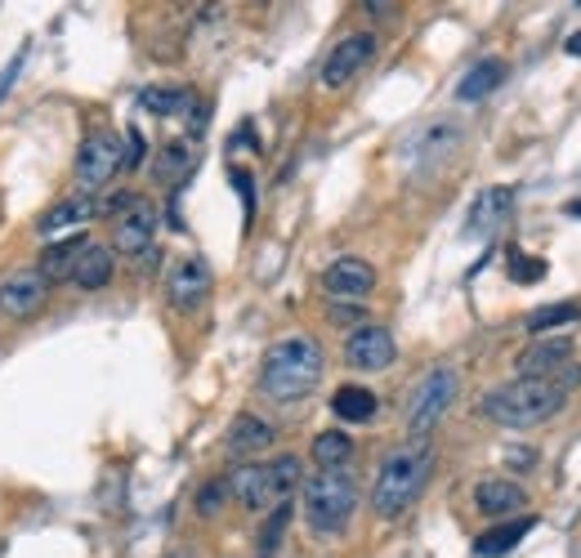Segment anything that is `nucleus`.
Instances as JSON below:
<instances>
[{"label": "nucleus", "mask_w": 581, "mask_h": 558, "mask_svg": "<svg viewBox=\"0 0 581 558\" xmlns=\"http://www.w3.org/2000/svg\"><path fill=\"white\" fill-rule=\"evenodd\" d=\"M577 317H581L577 304H550V308H537V313L528 317V330H532V335H546V330H554V326H572Z\"/></svg>", "instance_id": "nucleus-28"}, {"label": "nucleus", "mask_w": 581, "mask_h": 558, "mask_svg": "<svg viewBox=\"0 0 581 558\" xmlns=\"http://www.w3.org/2000/svg\"><path fill=\"white\" fill-rule=\"evenodd\" d=\"M376 393L372 389H363V385H340L335 389V398H331V411L340 415V420H349V424H367V420H376Z\"/></svg>", "instance_id": "nucleus-23"}, {"label": "nucleus", "mask_w": 581, "mask_h": 558, "mask_svg": "<svg viewBox=\"0 0 581 558\" xmlns=\"http://www.w3.org/2000/svg\"><path fill=\"white\" fill-rule=\"evenodd\" d=\"M206 295H210V264H206L201 255L179 260V264L170 269V277H166V299H170L179 313H193V308L206 304Z\"/></svg>", "instance_id": "nucleus-10"}, {"label": "nucleus", "mask_w": 581, "mask_h": 558, "mask_svg": "<svg viewBox=\"0 0 581 558\" xmlns=\"http://www.w3.org/2000/svg\"><path fill=\"white\" fill-rule=\"evenodd\" d=\"M475 505H479V514H488V518H506V514H519V509L528 505V496H523V487L510 483V478H484V483L475 487Z\"/></svg>", "instance_id": "nucleus-18"}, {"label": "nucleus", "mask_w": 581, "mask_h": 558, "mask_svg": "<svg viewBox=\"0 0 581 558\" xmlns=\"http://www.w3.org/2000/svg\"><path fill=\"white\" fill-rule=\"evenodd\" d=\"M126 166V152H122V139L112 130H94L81 148H76V183L90 192V188H103L116 170Z\"/></svg>", "instance_id": "nucleus-6"}, {"label": "nucleus", "mask_w": 581, "mask_h": 558, "mask_svg": "<svg viewBox=\"0 0 581 558\" xmlns=\"http://www.w3.org/2000/svg\"><path fill=\"white\" fill-rule=\"evenodd\" d=\"M568 214H577V219H581V201H572V206H568Z\"/></svg>", "instance_id": "nucleus-36"}, {"label": "nucleus", "mask_w": 581, "mask_h": 558, "mask_svg": "<svg viewBox=\"0 0 581 558\" xmlns=\"http://www.w3.org/2000/svg\"><path fill=\"white\" fill-rule=\"evenodd\" d=\"M228 179H232V188L242 192V206H247V219H251V214H256V179H251L247 170H238V166L228 170Z\"/></svg>", "instance_id": "nucleus-33"}, {"label": "nucleus", "mask_w": 581, "mask_h": 558, "mask_svg": "<svg viewBox=\"0 0 581 558\" xmlns=\"http://www.w3.org/2000/svg\"><path fill=\"white\" fill-rule=\"evenodd\" d=\"M532 523H537V518H528V514H519V518H510V523H497L492 531H484V536L475 540V554H479V558H506V554L532 531Z\"/></svg>", "instance_id": "nucleus-21"}, {"label": "nucleus", "mask_w": 581, "mask_h": 558, "mask_svg": "<svg viewBox=\"0 0 581 558\" xmlns=\"http://www.w3.org/2000/svg\"><path fill=\"white\" fill-rule=\"evenodd\" d=\"M563 50H568V54H572V59H581V32H572V36H568V41H563Z\"/></svg>", "instance_id": "nucleus-35"}, {"label": "nucleus", "mask_w": 581, "mask_h": 558, "mask_svg": "<svg viewBox=\"0 0 581 558\" xmlns=\"http://www.w3.org/2000/svg\"><path fill=\"white\" fill-rule=\"evenodd\" d=\"M90 242H85V233H72L68 242H50L45 246V255H41V277L54 286V282H63V277H72V269H76V260H81V251H85Z\"/></svg>", "instance_id": "nucleus-22"}, {"label": "nucleus", "mask_w": 581, "mask_h": 558, "mask_svg": "<svg viewBox=\"0 0 581 558\" xmlns=\"http://www.w3.org/2000/svg\"><path fill=\"white\" fill-rule=\"evenodd\" d=\"M568 358H572V335H541V340H532V345L519 354L515 371H519L523 380H554Z\"/></svg>", "instance_id": "nucleus-11"}, {"label": "nucleus", "mask_w": 581, "mask_h": 558, "mask_svg": "<svg viewBox=\"0 0 581 558\" xmlns=\"http://www.w3.org/2000/svg\"><path fill=\"white\" fill-rule=\"evenodd\" d=\"M98 214V197L94 192H72V197H63V201H54L45 214H41V238H59V233H68V229H85V223Z\"/></svg>", "instance_id": "nucleus-14"}, {"label": "nucleus", "mask_w": 581, "mask_h": 558, "mask_svg": "<svg viewBox=\"0 0 581 558\" xmlns=\"http://www.w3.org/2000/svg\"><path fill=\"white\" fill-rule=\"evenodd\" d=\"M510 277H515V282H528V286H537V282L546 277V260H537V255H523V251H510Z\"/></svg>", "instance_id": "nucleus-31"}, {"label": "nucleus", "mask_w": 581, "mask_h": 558, "mask_svg": "<svg viewBox=\"0 0 581 558\" xmlns=\"http://www.w3.org/2000/svg\"><path fill=\"white\" fill-rule=\"evenodd\" d=\"M278 433H273V424L269 420H260V415H251V411H242L238 420L228 424V452L232 456H256V452H264V446L273 442Z\"/></svg>", "instance_id": "nucleus-19"}, {"label": "nucleus", "mask_w": 581, "mask_h": 558, "mask_svg": "<svg viewBox=\"0 0 581 558\" xmlns=\"http://www.w3.org/2000/svg\"><path fill=\"white\" fill-rule=\"evenodd\" d=\"M139 107L144 112H157V117H175V112L193 107V90L188 85H148L139 94Z\"/></svg>", "instance_id": "nucleus-26"}, {"label": "nucleus", "mask_w": 581, "mask_h": 558, "mask_svg": "<svg viewBox=\"0 0 581 558\" xmlns=\"http://www.w3.org/2000/svg\"><path fill=\"white\" fill-rule=\"evenodd\" d=\"M126 139H131V157H126V166H144V135H139V130H131Z\"/></svg>", "instance_id": "nucleus-34"}, {"label": "nucleus", "mask_w": 581, "mask_h": 558, "mask_svg": "<svg viewBox=\"0 0 581 558\" xmlns=\"http://www.w3.org/2000/svg\"><path fill=\"white\" fill-rule=\"evenodd\" d=\"M112 269H116V264H112V251L90 242V246L81 251L76 269H72V282H76L81 291H103V286L112 282Z\"/></svg>", "instance_id": "nucleus-25"}, {"label": "nucleus", "mask_w": 581, "mask_h": 558, "mask_svg": "<svg viewBox=\"0 0 581 558\" xmlns=\"http://www.w3.org/2000/svg\"><path fill=\"white\" fill-rule=\"evenodd\" d=\"M45 299H50V282L41 277V269H14L0 282V308L10 317H32Z\"/></svg>", "instance_id": "nucleus-13"}, {"label": "nucleus", "mask_w": 581, "mask_h": 558, "mask_svg": "<svg viewBox=\"0 0 581 558\" xmlns=\"http://www.w3.org/2000/svg\"><path fill=\"white\" fill-rule=\"evenodd\" d=\"M372 54H376V36H372V32H354V36H344V41L326 54V63H322V85H326V90L349 85V81H354V76L372 63Z\"/></svg>", "instance_id": "nucleus-9"}, {"label": "nucleus", "mask_w": 581, "mask_h": 558, "mask_svg": "<svg viewBox=\"0 0 581 558\" xmlns=\"http://www.w3.org/2000/svg\"><path fill=\"white\" fill-rule=\"evenodd\" d=\"M429 470H434V446L425 438H412L407 446H398V452H390L381 461V474H376V487H372V509L381 518H403L425 483H429Z\"/></svg>", "instance_id": "nucleus-2"}, {"label": "nucleus", "mask_w": 581, "mask_h": 558, "mask_svg": "<svg viewBox=\"0 0 581 558\" xmlns=\"http://www.w3.org/2000/svg\"><path fill=\"white\" fill-rule=\"evenodd\" d=\"M193 166H197V152H193V144L175 139V144H166V148L157 152V166H153V175H157V183H166V188H179V183L193 175Z\"/></svg>", "instance_id": "nucleus-24"}, {"label": "nucleus", "mask_w": 581, "mask_h": 558, "mask_svg": "<svg viewBox=\"0 0 581 558\" xmlns=\"http://www.w3.org/2000/svg\"><path fill=\"white\" fill-rule=\"evenodd\" d=\"M359 509V483L349 470H322L304 478V523L322 536L340 531Z\"/></svg>", "instance_id": "nucleus-4"}, {"label": "nucleus", "mask_w": 581, "mask_h": 558, "mask_svg": "<svg viewBox=\"0 0 581 558\" xmlns=\"http://www.w3.org/2000/svg\"><path fill=\"white\" fill-rule=\"evenodd\" d=\"M287 523H291V505H278L269 518H264V527H260V558H273V549H278V540H282V531H287Z\"/></svg>", "instance_id": "nucleus-30"}, {"label": "nucleus", "mask_w": 581, "mask_h": 558, "mask_svg": "<svg viewBox=\"0 0 581 558\" xmlns=\"http://www.w3.org/2000/svg\"><path fill=\"white\" fill-rule=\"evenodd\" d=\"M394 335L385 326H359L354 335L344 340V358L354 371H385L394 362Z\"/></svg>", "instance_id": "nucleus-12"}, {"label": "nucleus", "mask_w": 581, "mask_h": 558, "mask_svg": "<svg viewBox=\"0 0 581 558\" xmlns=\"http://www.w3.org/2000/svg\"><path fill=\"white\" fill-rule=\"evenodd\" d=\"M510 210H515V188H506V183L484 188V192L475 197V206H470V219H465V229H470L475 238H488V233H497L501 223L510 219Z\"/></svg>", "instance_id": "nucleus-15"}, {"label": "nucleus", "mask_w": 581, "mask_h": 558, "mask_svg": "<svg viewBox=\"0 0 581 558\" xmlns=\"http://www.w3.org/2000/svg\"><path fill=\"white\" fill-rule=\"evenodd\" d=\"M572 385H581V371L568 376V380H563V371L554 380H523L519 376V380H510V385H501L484 398V415L506 424V429H537V424H546L563 411Z\"/></svg>", "instance_id": "nucleus-1"}, {"label": "nucleus", "mask_w": 581, "mask_h": 558, "mask_svg": "<svg viewBox=\"0 0 581 558\" xmlns=\"http://www.w3.org/2000/svg\"><path fill=\"white\" fill-rule=\"evenodd\" d=\"M322 286L331 295H340V299H359V295H367L376 286V269L367 260H359V255H344V260H335L322 273Z\"/></svg>", "instance_id": "nucleus-16"}, {"label": "nucleus", "mask_w": 581, "mask_h": 558, "mask_svg": "<svg viewBox=\"0 0 581 558\" xmlns=\"http://www.w3.org/2000/svg\"><path fill=\"white\" fill-rule=\"evenodd\" d=\"M456 393H460V376H456L452 367H434V371L412 389V398H407V429H412L416 438H425V433L447 415V407L456 402Z\"/></svg>", "instance_id": "nucleus-5"}, {"label": "nucleus", "mask_w": 581, "mask_h": 558, "mask_svg": "<svg viewBox=\"0 0 581 558\" xmlns=\"http://www.w3.org/2000/svg\"><path fill=\"white\" fill-rule=\"evenodd\" d=\"M349 456H354V438H349V433L326 429V433L313 438V461H318L322 470H344Z\"/></svg>", "instance_id": "nucleus-27"}, {"label": "nucleus", "mask_w": 581, "mask_h": 558, "mask_svg": "<svg viewBox=\"0 0 581 558\" xmlns=\"http://www.w3.org/2000/svg\"><path fill=\"white\" fill-rule=\"evenodd\" d=\"M228 492L238 496L247 509H278V496H273V478H269V465H242L232 474Z\"/></svg>", "instance_id": "nucleus-17"}, {"label": "nucleus", "mask_w": 581, "mask_h": 558, "mask_svg": "<svg viewBox=\"0 0 581 558\" xmlns=\"http://www.w3.org/2000/svg\"><path fill=\"white\" fill-rule=\"evenodd\" d=\"M501 81H506V63H501V59H479L470 72L456 81V98H460V103H479V98H488Z\"/></svg>", "instance_id": "nucleus-20"}, {"label": "nucleus", "mask_w": 581, "mask_h": 558, "mask_svg": "<svg viewBox=\"0 0 581 558\" xmlns=\"http://www.w3.org/2000/svg\"><path fill=\"white\" fill-rule=\"evenodd\" d=\"M456 148H460V126L447 122V117H434V122H425L421 130L407 135L403 161H407V166H443Z\"/></svg>", "instance_id": "nucleus-7"}, {"label": "nucleus", "mask_w": 581, "mask_h": 558, "mask_svg": "<svg viewBox=\"0 0 581 558\" xmlns=\"http://www.w3.org/2000/svg\"><path fill=\"white\" fill-rule=\"evenodd\" d=\"M153 238H157V210L148 201H135L131 210L112 219V251H122L131 260L153 255Z\"/></svg>", "instance_id": "nucleus-8"}, {"label": "nucleus", "mask_w": 581, "mask_h": 558, "mask_svg": "<svg viewBox=\"0 0 581 558\" xmlns=\"http://www.w3.org/2000/svg\"><path fill=\"white\" fill-rule=\"evenodd\" d=\"M322 380V349L309 335H287L264 354L260 367V389L278 402H295L304 393H313V385Z\"/></svg>", "instance_id": "nucleus-3"}, {"label": "nucleus", "mask_w": 581, "mask_h": 558, "mask_svg": "<svg viewBox=\"0 0 581 558\" xmlns=\"http://www.w3.org/2000/svg\"><path fill=\"white\" fill-rule=\"evenodd\" d=\"M224 496H228V483H206V487L197 492V509H201V514L210 518V514H219Z\"/></svg>", "instance_id": "nucleus-32"}, {"label": "nucleus", "mask_w": 581, "mask_h": 558, "mask_svg": "<svg viewBox=\"0 0 581 558\" xmlns=\"http://www.w3.org/2000/svg\"><path fill=\"white\" fill-rule=\"evenodd\" d=\"M269 478H273V496H278V505H287V496L300 487V461H295V456H278V461L269 465Z\"/></svg>", "instance_id": "nucleus-29"}]
</instances>
